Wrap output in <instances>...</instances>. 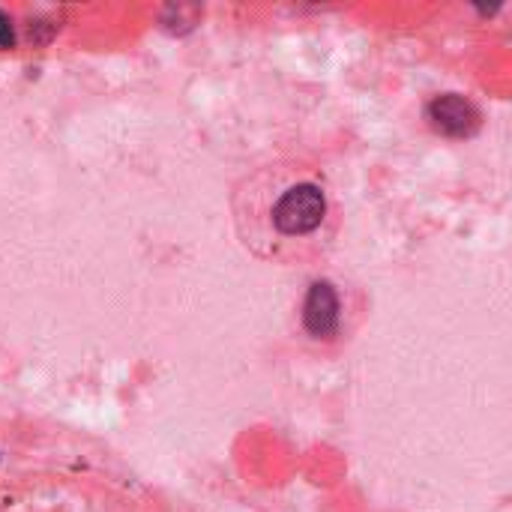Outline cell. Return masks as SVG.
I'll use <instances>...</instances> for the list:
<instances>
[{"label": "cell", "mask_w": 512, "mask_h": 512, "mask_svg": "<svg viewBox=\"0 0 512 512\" xmlns=\"http://www.w3.org/2000/svg\"><path fill=\"white\" fill-rule=\"evenodd\" d=\"M246 249L276 264H309L336 243L342 207L327 171L303 159H279L246 174L231 198Z\"/></svg>", "instance_id": "obj_1"}, {"label": "cell", "mask_w": 512, "mask_h": 512, "mask_svg": "<svg viewBox=\"0 0 512 512\" xmlns=\"http://www.w3.org/2000/svg\"><path fill=\"white\" fill-rule=\"evenodd\" d=\"M354 321L351 294L333 279H312L300 300V333L327 348L348 336Z\"/></svg>", "instance_id": "obj_2"}, {"label": "cell", "mask_w": 512, "mask_h": 512, "mask_svg": "<svg viewBox=\"0 0 512 512\" xmlns=\"http://www.w3.org/2000/svg\"><path fill=\"white\" fill-rule=\"evenodd\" d=\"M426 117H429V123L438 132L456 135V138L474 135L480 129V123H483L480 108L468 96H462V93H441V96H435L426 105Z\"/></svg>", "instance_id": "obj_3"}, {"label": "cell", "mask_w": 512, "mask_h": 512, "mask_svg": "<svg viewBox=\"0 0 512 512\" xmlns=\"http://www.w3.org/2000/svg\"><path fill=\"white\" fill-rule=\"evenodd\" d=\"M15 45V27L12 18L0 9V48H12Z\"/></svg>", "instance_id": "obj_4"}]
</instances>
